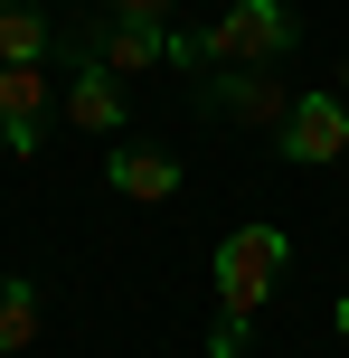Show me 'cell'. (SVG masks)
<instances>
[{
    "instance_id": "7a4b0ae2",
    "label": "cell",
    "mask_w": 349,
    "mask_h": 358,
    "mask_svg": "<svg viewBox=\"0 0 349 358\" xmlns=\"http://www.w3.org/2000/svg\"><path fill=\"white\" fill-rule=\"evenodd\" d=\"M199 48H208V76L218 66H274V57L293 48V10H283V0H227L199 29Z\"/></svg>"
},
{
    "instance_id": "8992f818",
    "label": "cell",
    "mask_w": 349,
    "mask_h": 358,
    "mask_svg": "<svg viewBox=\"0 0 349 358\" xmlns=\"http://www.w3.org/2000/svg\"><path fill=\"white\" fill-rule=\"evenodd\" d=\"M218 113H236V123H283L293 94L274 85V66H218Z\"/></svg>"
},
{
    "instance_id": "7c38bea8",
    "label": "cell",
    "mask_w": 349,
    "mask_h": 358,
    "mask_svg": "<svg viewBox=\"0 0 349 358\" xmlns=\"http://www.w3.org/2000/svg\"><path fill=\"white\" fill-rule=\"evenodd\" d=\"M331 330H340V340H349V292H340V302H331Z\"/></svg>"
},
{
    "instance_id": "30bf717a",
    "label": "cell",
    "mask_w": 349,
    "mask_h": 358,
    "mask_svg": "<svg viewBox=\"0 0 349 358\" xmlns=\"http://www.w3.org/2000/svg\"><path fill=\"white\" fill-rule=\"evenodd\" d=\"M38 340V283L29 273H0V358Z\"/></svg>"
},
{
    "instance_id": "277c9868",
    "label": "cell",
    "mask_w": 349,
    "mask_h": 358,
    "mask_svg": "<svg viewBox=\"0 0 349 358\" xmlns=\"http://www.w3.org/2000/svg\"><path fill=\"white\" fill-rule=\"evenodd\" d=\"M48 142V66H0V151L29 161Z\"/></svg>"
},
{
    "instance_id": "6da1fadb",
    "label": "cell",
    "mask_w": 349,
    "mask_h": 358,
    "mask_svg": "<svg viewBox=\"0 0 349 358\" xmlns=\"http://www.w3.org/2000/svg\"><path fill=\"white\" fill-rule=\"evenodd\" d=\"M283 264H293V236L283 227H236V236H218V321H255L264 302H274V283H283Z\"/></svg>"
},
{
    "instance_id": "4fadbf2b",
    "label": "cell",
    "mask_w": 349,
    "mask_h": 358,
    "mask_svg": "<svg viewBox=\"0 0 349 358\" xmlns=\"http://www.w3.org/2000/svg\"><path fill=\"white\" fill-rule=\"evenodd\" d=\"M340 104H349V57H340Z\"/></svg>"
},
{
    "instance_id": "3957f363",
    "label": "cell",
    "mask_w": 349,
    "mask_h": 358,
    "mask_svg": "<svg viewBox=\"0 0 349 358\" xmlns=\"http://www.w3.org/2000/svg\"><path fill=\"white\" fill-rule=\"evenodd\" d=\"M283 161L293 170H321V161H340L349 151V104L340 94H293V113H283Z\"/></svg>"
},
{
    "instance_id": "8fae6325",
    "label": "cell",
    "mask_w": 349,
    "mask_h": 358,
    "mask_svg": "<svg viewBox=\"0 0 349 358\" xmlns=\"http://www.w3.org/2000/svg\"><path fill=\"white\" fill-rule=\"evenodd\" d=\"M104 19H123V29H170L180 0H104Z\"/></svg>"
},
{
    "instance_id": "5b68a950",
    "label": "cell",
    "mask_w": 349,
    "mask_h": 358,
    "mask_svg": "<svg viewBox=\"0 0 349 358\" xmlns=\"http://www.w3.org/2000/svg\"><path fill=\"white\" fill-rule=\"evenodd\" d=\"M104 189L132 198V208H161V198H180V161L151 151V142H113L104 151Z\"/></svg>"
},
{
    "instance_id": "ba28073f",
    "label": "cell",
    "mask_w": 349,
    "mask_h": 358,
    "mask_svg": "<svg viewBox=\"0 0 349 358\" xmlns=\"http://www.w3.org/2000/svg\"><path fill=\"white\" fill-rule=\"evenodd\" d=\"M94 57H104L113 76H142V66H161V29H123V19H104V29H94Z\"/></svg>"
},
{
    "instance_id": "52a82bcc",
    "label": "cell",
    "mask_w": 349,
    "mask_h": 358,
    "mask_svg": "<svg viewBox=\"0 0 349 358\" xmlns=\"http://www.w3.org/2000/svg\"><path fill=\"white\" fill-rule=\"evenodd\" d=\"M66 123H76V132H123V85H113L104 57H85V66H76V85H66Z\"/></svg>"
},
{
    "instance_id": "9c48e42d",
    "label": "cell",
    "mask_w": 349,
    "mask_h": 358,
    "mask_svg": "<svg viewBox=\"0 0 349 358\" xmlns=\"http://www.w3.org/2000/svg\"><path fill=\"white\" fill-rule=\"evenodd\" d=\"M48 57V19L29 0H0V66H38Z\"/></svg>"
}]
</instances>
